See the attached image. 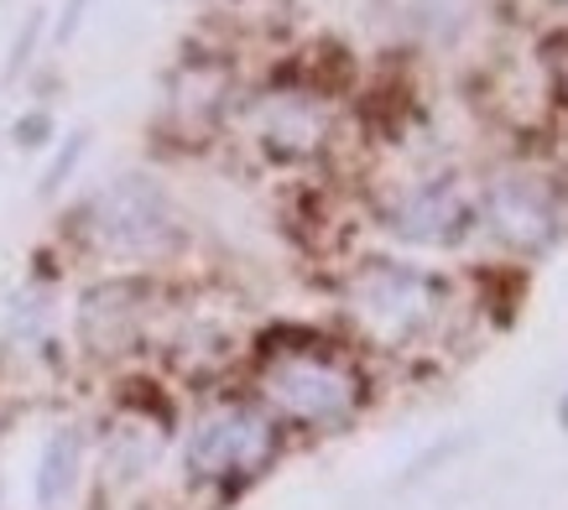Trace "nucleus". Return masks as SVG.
Segmentation results:
<instances>
[{
	"label": "nucleus",
	"mask_w": 568,
	"mask_h": 510,
	"mask_svg": "<svg viewBox=\"0 0 568 510\" xmlns=\"http://www.w3.org/2000/svg\"><path fill=\"white\" fill-rule=\"evenodd\" d=\"M261 391L272 407H282L293 422L334 427L345 422L361 401V375L324 344H297V349H272L261 365Z\"/></svg>",
	"instance_id": "obj_1"
},
{
	"label": "nucleus",
	"mask_w": 568,
	"mask_h": 510,
	"mask_svg": "<svg viewBox=\"0 0 568 510\" xmlns=\"http://www.w3.org/2000/svg\"><path fill=\"white\" fill-rule=\"evenodd\" d=\"M89 235L110 255H162L178 239L173 198L152 177H115L100 198L89 204Z\"/></svg>",
	"instance_id": "obj_2"
},
{
	"label": "nucleus",
	"mask_w": 568,
	"mask_h": 510,
	"mask_svg": "<svg viewBox=\"0 0 568 510\" xmlns=\"http://www.w3.org/2000/svg\"><path fill=\"white\" fill-rule=\"evenodd\" d=\"M276 453V427L266 411L256 407H214L209 417H199V427L189 432V475L199 479H251L256 469H266V459Z\"/></svg>",
	"instance_id": "obj_3"
},
{
	"label": "nucleus",
	"mask_w": 568,
	"mask_h": 510,
	"mask_svg": "<svg viewBox=\"0 0 568 510\" xmlns=\"http://www.w3.org/2000/svg\"><path fill=\"white\" fill-rule=\"evenodd\" d=\"M355 303H361L365 324L376 328V334L402 339V334H413V328L428 324L433 282L407 272V266H371V272L355 282Z\"/></svg>",
	"instance_id": "obj_4"
},
{
	"label": "nucleus",
	"mask_w": 568,
	"mask_h": 510,
	"mask_svg": "<svg viewBox=\"0 0 568 510\" xmlns=\"http://www.w3.org/2000/svg\"><path fill=\"white\" fill-rule=\"evenodd\" d=\"M469 224H475V204L454 177H433L392 204V230L413 245H459Z\"/></svg>",
	"instance_id": "obj_5"
},
{
	"label": "nucleus",
	"mask_w": 568,
	"mask_h": 510,
	"mask_svg": "<svg viewBox=\"0 0 568 510\" xmlns=\"http://www.w3.org/2000/svg\"><path fill=\"white\" fill-rule=\"evenodd\" d=\"M485 214L521 251H537L558 235V198L542 177H527V172H506L485 187Z\"/></svg>",
	"instance_id": "obj_6"
},
{
	"label": "nucleus",
	"mask_w": 568,
	"mask_h": 510,
	"mask_svg": "<svg viewBox=\"0 0 568 510\" xmlns=\"http://www.w3.org/2000/svg\"><path fill=\"white\" fill-rule=\"evenodd\" d=\"M141 287L131 282H110V287H94L84 297V339L94 349H121L131 339V328H136V313H141Z\"/></svg>",
	"instance_id": "obj_7"
},
{
	"label": "nucleus",
	"mask_w": 568,
	"mask_h": 510,
	"mask_svg": "<svg viewBox=\"0 0 568 510\" xmlns=\"http://www.w3.org/2000/svg\"><path fill=\"white\" fill-rule=\"evenodd\" d=\"M79 459H84V438L63 427V432H52L48 448H42V463H37V506L52 510L63 506L79 484Z\"/></svg>",
	"instance_id": "obj_8"
},
{
	"label": "nucleus",
	"mask_w": 568,
	"mask_h": 510,
	"mask_svg": "<svg viewBox=\"0 0 568 510\" xmlns=\"http://www.w3.org/2000/svg\"><path fill=\"white\" fill-rule=\"evenodd\" d=\"M79 156H84V136H69V146H63V156H58V162H52V167H48V177H42V193H52V187L63 183V177H69V172H73V162H79Z\"/></svg>",
	"instance_id": "obj_9"
},
{
	"label": "nucleus",
	"mask_w": 568,
	"mask_h": 510,
	"mask_svg": "<svg viewBox=\"0 0 568 510\" xmlns=\"http://www.w3.org/2000/svg\"><path fill=\"white\" fill-rule=\"evenodd\" d=\"M37 32H42V11H32V17H27V32L17 37V52H11V73H21V69H27V58H32V42H37Z\"/></svg>",
	"instance_id": "obj_10"
},
{
	"label": "nucleus",
	"mask_w": 568,
	"mask_h": 510,
	"mask_svg": "<svg viewBox=\"0 0 568 510\" xmlns=\"http://www.w3.org/2000/svg\"><path fill=\"white\" fill-rule=\"evenodd\" d=\"M48 131H52V120L37 110V115H27V120H17V141L21 146H42L48 141Z\"/></svg>",
	"instance_id": "obj_11"
},
{
	"label": "nucleus",
	"mask_w": 568,
	"mask_h": 510,
	"mask_svg": "<svg viewBox=\"0 0 568 510\" xmlns=\"http://www.w3.org/2000/svg\"><path fill=\"white\" fill-rule=\"evenodd\" d=\"M79 11H84V0H69V11H63V27H58V42H69L73 27H79Z\"/></svg>",
	"instance_id": "obj_12"
},
{
	"label": "nucleus",
	"mask_w": 568,
	"mask_h": 510,
	"mask_svg": "<svg viewBox=\"0 0 568 510\" xmlns=\"http://www.w3.org/2000/svg\"><path fill=\"white\" fill-rule=\"evenodd\" d=\"M558 422H564V432H568V396H564V407H558Z\"/></svg>",
	"instance_id": "obj_13"
}]
</instances>
